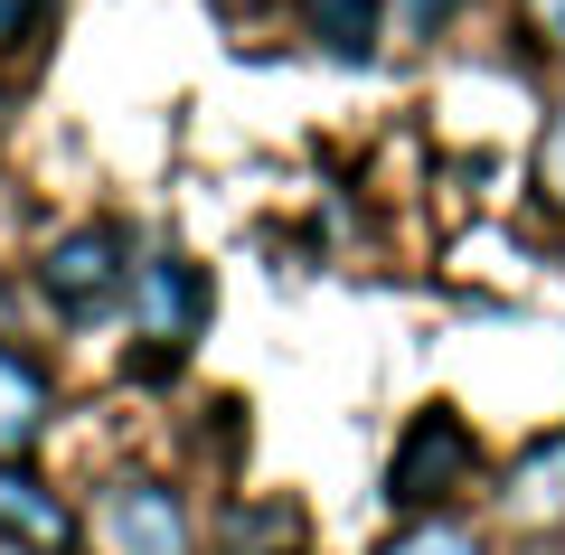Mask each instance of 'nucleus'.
Segmentation results:
<instances>
[{"label":"nucleus","instance_id":"nucleus-1","mask_svg":"<svg viewBox=\"0 0 565 555\" xmlns=\"http://www.w3.org/2000/svg\"><path fill=\"white\" fill-rule=\"evenodd\" d=\"M471 461H481V442H471V424L462 415H415L405 424V442H396V461H386V509H444L452 490L471 480Z\"/></svg>","mask_w":565,"mask_h":555},{"label":"nucleus","instance_id":"nucleus-2","mask_svg":"<svg viewBox=\"0 0 565 555\" xmlns=\"http://www.w3.org/2000/svg\"><path fill=\"white\" fill-rule=\"evenodd\" d=\"M85 546L95 555H199V527H189L180 490L161 480H114L85 517Z\"/></svg>","mask_w":565,"mask_h":555},{"label":"nucleus","instance_id":"nucleus-3","mask_svg":"<svg viewBox=\"0 0 565 555\" xmlns=\"http://www.w3.org/2000/svg\"><path fill=\"white\" fill-rule=\"evenodd\" d=\"M132 330L151 339V349L180 357L189 339L207 330V274H199L189 255H151V264H132Z\"/></svg>","mask_w":565,"mask_h":555},{"label":"nucleus","instance_id":"nucleus-4","mask_svg":"<svg viewBox=\"0 0 565 555\" xmlns=\"http://www.w3.org/2000/svg\"><path fill=\"white\" fill-rule=\"evenodd\" d=\"M39 282H47V301H57V311H104V301H122V236L114 226H76V236H57L47 245V264H39Z\"/></svg>","mask_w":565,"mask_h":555},{"label":"nucleus","instance_id":"nucleus-5","mask_svg":"<svg viewBox=\"0 0 565 555\" xmlns=\"http://www.w3.org/2000/svg\"><path fill=\"white\" fill-rule=\"evenodd\" d=\"M76 536V517L20 471V461H0V546H29V555H57Z\"/></svg>","mask_w":565,"mask_h":555},{"label":"nucleus","instance_id":"nucleus-6","mask_svg":"<svg viewBox=\"0 0 565 555\" xmlns=\"http://www.w3.org/2000/svg\"><path fill=\"white\" fill-rule=\"evenodd\" d=\"M47 415H57V396H47V377L29 367L20 349H0V461H29V452H39Z\"/></svg>","mask_w":565,"mask_h":555},{"label":"nucleus","instance_id":"nucleus-7","mask_svg":"<svg viewBox=\"0 0 565 555\" xmlns=\"http://www.w3.org/2000/svg\"><path fill=\"white\" fill-rule=\"evenodd\" d=\"M509 509H519L527 527H537V517H546V527H565V434L537 442V452L519 461V480H509Z\"/></svg>","mask_w":565,"mask_h":555},{"label":"nucleus","instance_id":"nucleus-8","mask_svg":"<svg viewBox=\"0 0 565 555\" xmlns=\"http://www.w3.org/2000/svg\"><path fill=\"white\" fill-rule=\"evenodd\" d=\"M302 20H311V39H321L330 57H367V47H377L386 0H302Z\"/></svg>","mask_w":565,"mask_h":555},{"label":"nucleus","instance_id":"nucleus-9","mask_svg":"<svg viewBox=\"0 0 565 555\" xmlns=\"http://www.w3.org/2000/svg\"><path fill=\"white\" fill-rule=\"evenodd\" d=\"M377 555H490V546H481V536L462 527V517H434V509H424L415 527H396V536H386Z\"/></svg>","mask_w":565,"mask_h":555},{"label":"nucleus","instance_id":"nucleus-10","mask_svg":"<svg viewBox=\"0 0 565 555\" xmlns=\"http://www.w3.org/2000/svg\"><path fill=\"white\" fill-rule=\"evenodd\" d=\"M537 199L565 217V104H556V122H546V141H537Z\"/></svg>","mask_w":565,"mask_h":555},{"label":"nucleus","instance_id":"nucleus-11","mask_svg":"<svg viewBox=\"0 0 565 555\" xmlns=\"http://www.w3.org/2000/svg\"><path fill=\"white\" fill-rule=\"evenodd\" d=\"M462 10H471V0H396V29H405V39H434V29H452Z\"/></svg>","mask_w":565,"mask_h":555},{"label":"nucleus","instance_id":"nucleus-12","mask_svg":"<svg viewBox=\"0 0 565 555\" xmlns=\"http://www.w3.org/2000/svg\"><path fill=\"white\" fill-rule=\"evenodd\" d=\"M39 20H47V0H0V57H20L39 39Z\"/></svg>","mask_w":565,"mask_h":555},{"label":"nucleus","instance_id":"nucleus-13","mask_svg":"<svg viewBox=\"0 0 565 555\" xmlns=\"http://www.w3.org/2000/svg\"><path fill=\"white\" fill-rule=\"evenodd\" d=\"M527 10V39L546 47V57H565V0H519Z\"/></svg>","mask_w":565,"mask_h":555},{"label":"nucleus","instance_id":"nucleus-14","mask_svg":"<svg viewBox=\"0 0 565 555\" xmlns=\"http://www.w3.org/2000/svg\"><path fill=\"white\" fill-rule=\"evenodd\" d=\"M527 555H565V536H537V546H527Z\"/></svg>","mask_w":565,"mask_h":555},{"label":"nucleus","instance_id":"nucleus-15","mask_svg":"<svg viewBox=\"0 0 565 555\" xmlns=\"http://www.w3.org/2000/svg\"><path fill=\"white\" fill-rule=\"evenodd\" d=\"M10 114H20V104H10V95H0V132H10Z\"/></svg>","mask_w":565,"mask_h":555},{"label":"nucleus","instance_id":"nucleus-16","mask_svg":"<svg viewBox=\"0 0 565 555\" xmlns=\"http://www.w3.org/2000/svg\"><path fill=\"white\" fill-rule=\"evenodd\" d=\"M0 555H29V546H0Z\"/></svg>","mask_w":565,"mask_h":555}]
</instances>
